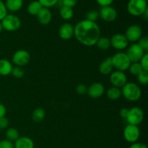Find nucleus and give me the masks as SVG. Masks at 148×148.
I'll return each mask as SVG.
<instances>
[{
    "label": "nucleus",
    "instance_id": "1",
    "mask_svg": "<svg viewBox=\"0 0 148 148\" xmlns=\"http://www.w3.org/2000/svg\"><path fill=\"white\" fill-rule=\"evenodd\" d=\"M74 36L84 46H92L101 37V29L95 22L85 19L74 27Z\"/></svg>",
    "mask_w": 148,
    "mask_h": 148
},
{
    "label": "nucleus",
    "instance_id": "2",
    "mask_svg": "<svg viewBox=\"0 0 148 148\" xmlns=\"http://www.w3.org/2000/svg\"><path fill=\"white\" fill-rule=\"evenodd\" d=\"M121 95L128 101L135 102L141 98L142 91L138 85L134 82H127L121 88Z\"/></svg>",
    "mask_w": 148,
    "mask_h": 148
},
{
    "label": "nucleus",
    "instance_id": "3",
    "mask_svg": "<svg viewBox=\"0 0 148 148\" xmlns=\"http://www.w3.org/2000/svg\"><path fill=\"white\" fill-rule=\"evenodd\" d=\"M147 9V0H130L127 3V11L134 17L142 16Z\"/></svg>",
    "mask_w": 148,
    "mask_h": 148
},
{
    "label": "nucleus",
    "instance_id": "4",
    "mask_svg": "<svg viewBox=\"0 0 148 148\" xmlns=\"http://www.w3.org/2000/svg\"><path fill=\"white\" fill-rule=\"evenodd\" d=\"M111 62H112L113 66L116 68V70L121 72L128 70L131 64L130 59L124 52H118L111 56Z\"/></svg>",
    "mask_w": 148,
    "mask_h": 148
},
{
    "label": "nucleus",
    "instance_id": "5",
    "mask_svg": "<svg viewBox=\"0 0 148 148\" xmlns=\"http://www.w3.org/2000/svg\"><path fill=\"white\" fill-rule=\"evenodd\" d=\"M3 29L9 32H14L21 26V20L15 14H7L1 21Z\"/></svg>",
    "mask_w": 148,
    "mask_h": 148
},
{
    "label": "nucleus",
    "instance_id": "6",
    "mask_svg": "<svg viewBox=\"0 0 148 148\" xmlns=\"http://www.w3.org/2000/svg\"><path fill=\"white\" fill-rule=\"evenodd\" d=\"M143 119H144V112L140 107H132L129 109L128 115L126 118L128 124L138 126L143 122Z\"/></svg>",
    "mask_w": 148,
    "mask_h": 148
},
{
    "label": "nucleus",
    "instance_id": "7",
    "mask_svg": "<svg viewBox=\"0 0 148 148\" xmlns=\"http://www.w3.org/2000/svg\"><path fill=\"white\" fill-rule=\"evenodd\" d=\"M146 52L137 43H133L127 49L126 54L130 59L131 63L139 62Z\"/></svg>",
    "mask_w": 148,
    "mask_h": 148
},
{
    "label": "nucleus",
    "instance_id": "8",
    "mask_svg": "<svg viewBox=\"0 0 148 148\" xmlns=\"http://www.w3.org/2000/svg\"><path fill=\"white\" fill-rule=\"evenodd\" d=\"M123 134L125 140L128 143L131 144L137 143L140 136V129L137 126L127 124L124 128Z\"/></svg>",
    "mask_w": 148,
    "mask_h": 148
},
{
    "label": "nucleus",
    "instance_id": "9",
    "mask_svg": "<svg viewBox=\"0 0 148 148\" xmlns=\"http://www.w3.org/2000/svg\"><path fill=\"white\" fill-rule=\"evenodd\" d=\"M30 60V55L26 50H18L13 54L12 63L17 66H24L29 63Z\"/></svg>",
    "mask_w": 148,
    "mask_h": 148
},
{
    "label": "nucleus",
    "instance_id": "10",
    "mask_svg": "<svg viewBox=\"0 0 148 148\" xmlns=\"http://www.w3.org/2000/svg\"><path fill=\"white\" fill-rule=\"evenodd\" d=\"M124 36H126L129 42H135L138 41L139 39L143 36V30L141 26L139 25H130L126 30Z\"/></svg>",
    "mask_w": 148,
    "mask_h": 148
},
{
    "label": "nucleus",
    "instance_id": "11",
    "mask_svg": "<svg viewBox=\"0 0 148 148\" xmlns=\"http://www.w3.org/2000/svg\"><path fill=\"white\" fill-rule=\"evenodd\" d=\"M110 41H111V46L116 50H124L128 47V40L126 36L121 33H116L110 39Z\"/></svg>",
    "mask_w": 148,
    "mask_h": 148
},
{
    "label": "nucleus",
    "instance_id": "12",
    "mask_svg": "<svg viewBox=\"0 0 148 148\" xmlns=\"http://www.w3.org/2000/svg\"><path fill=\"white\" fill-rule=\"evenodd\" d=\"M110 82L114 87H116L121 89L127 82V77L124 72L121 71H114L110 75Z\"/></svg>",
    "mask_w": 148,
    "mask_h": 148
},
{
    "label": "nucleus",
    "instance_id": "13",
    "mask_svg": "<svg viewBox=\"0 0 148 148\" xmlns=\"http://www.w3.org/2000/svg\"><path fill=\"white\" fill-rule=\"evenodd\" d=\"M98 13H99V17L108 23L114 21L117 17L116 10L111 6L101 7Z\"/></svg>",
    "mask_w": 148,
    "mask_h": 148
},
{
    "label": "nucleus",
    "instance_id": "14",
    "mask_svg": "<svg viewBox=\"0 0 148 148\" xmlns=\"http://www.w3.org/2000/svg\"><path fill=\"white\" fill-rule=\"evenodd\" d=\"M105 92V88L101 82H94L88 88V95L90 98H98L102 96Z\"/></svg>",
    "mask_w": 148,
    "mask_h": 148
},
{
    "label": "nucleus",
    "instance_id": "15",
    "mask_svg": "<svg viewBox=\"0 0 148 148\" xmlns=\"http://www.w3.org/2000/svg\"><path fill=\"white\" fill-rule=\"evenodd\" d=\"M59 36L62 40H68L74 36V26L69 23H65L59 29Z\"/></svg>",
    "mask_w": 148,
    "mask_h": 148
},
{
    "label": "nucleus",
    "instance_id": "16",
    "mask_svg": "<svg viewBox=\"0 0 148 148\" xmlns=\"http://www.w3.org/2000/svg\"><path fill=\"white\" fill-rule=\"evenodd\" d=\"M36 17H37L38 20V22L40 24L43 25H49L51 23V12L50 11L49 8L43 7L40 10V12L38 13Z\"/></svg>",
    "mask_w": 148,
    "mask_h": 148
},
{
    "label": "nucleus",
    "instance_id": "17",
    "mask_svg": "<svg viewBox=\"0 0 148 148\" xmlns=\"http://www.w3.org/2000/svg\"><path fill=\"white\" fill-rule=\"evenodd\" d=\"M14 148H34V142L30 137H20L14 142Z\"/></svg>",
    "mask_w": 148,
    "mask_h": 148
},
{
    "label": "nucleus",
    "instance_id": "18",
    "mask_svg": "<svg viewBox=\"0 0 148 148\" xmlns=\"http://www.w3.org/2000/svg\"><path fill=\"white\" fill-rule=\"evenodd\" d=\"M112 62H111V57H108L104 59L99 65V72L100 73L103 75H108L112 72L113 71Z\"/></svg>",
    "mask_w": 148,
    "mask_h": 148
},
{
    "label": "nucleus",
    "instance_id": "19",
    "mask_svg": "<svg viewBox=\"0 0 148 148\" xmlns=\"http://www.w3.org/2000/svg\"><path fill=\"white\" fill-rule=\"evenodd\" d=\"M6 8L10 12H17L23 7V0H6Z\"/></svg>",
    "mask_w": 148,
    "mask_h": 148
},
{
    "label": "nucleus",
    "instance_id": "20",
    "mask_svg": "<svg viewBox=\"0 0 148 148\" xmlns=\"http://www.w3.org/2000/svg\"><path fill=\"white\" fill-rule=\"evenodd\" d=\"M13 66L11 62L7 59H0V75L8 76L11 74Z\"/></svg>",
    "mask_w": 148,
    "mask_h": 148
},
{
    "label": "nucleus",
    "instance_id": "21",
    "mask_svg": "<svg viewBox=\"0 0 148 148\" xmlns=\"http://www.w3.org/2000/svg\"><path fill=\"white\" fill-rule=\"evenodd\" d=\"M107 97L111 101H116L122 96L121 95V90L116 87H111L108 88L106 92Z\"/></svg>",
    "mask_w": 148,
    "mask_h": 148
},
{
    "label": "nucleus",
    "instance_id": "22",
    "mask_svg": "<svg viewBox=\"0 0 148 148\" xmlns=\"http://www.w3.org/2000/svg\"><path fill=\"white\" fill-rule=\"evenodd\" d=\"M42 8H43V7L40 4V3L38 0H36V1H31L28 4V6H27V12L31 15L36 16Z\"/></svg>",
    "mask_w": 148,
    "mask_h": 148
},
{
    "label": "nucleus",
    "instance_id": "23",
    "mask_svg": "<svg viewBox=\"0 0 148 148\" xmlns=\"http://www.w3.org/2000/svg\"><path fill=\"white\" fill-rule=\"evenodd\" d=\"M96 45L101 50H107L111 47V41L107 37H100L97 40Z\"/></svg>",
    "mask_w": 148,
    "mask_h": 148
},
{
    "label": "nucleus",
    "instance_id": "24",
    "mask_svg": "<svg viewBox=\"0 0 148 148\" xmlns=\"http://www.w3.org/2000/svg\"><path fill=\"white\" fill-rule=\"evenodd\" d=\"M45 116H46V112L44 109L41 108H38L35 109L32 114V119L35 122H40L45 118Z\"/></svg>",
    "mask_w": 148,
    "mask_h": 148
},
{
    "label": "nucleus",
    "instance_id": "25",
    "mask_svg": "<svg viewBox=\"0 0 148 148\" xmlns=\"http://www.w3.org/2000/svg\"><path fill=\"white\" fill-rule=\"evenodd\" d=\"M74 14V12L72 8L70 7L62 6L60 9V16L62 19L65 20H69L72 18Z\"/></svg>",
    "mask_w": 148,
    "mask_h": 148
},
{
    "label": "nucleus",
    "instance_id": "26",
    "mask_svg": "<svg viewBox=\"0 0 148 148\" xmlns=\"http://www.w3.org/2000/svg\"><path fill=\"white\" fill-rule=\"evenodd\" d=\"M6 137L10 141L15 142L20 137L18 130L15 128H9L6 132Z\"/></svg>",
    "mask_w": 148,
    "mask_h": 148
},
{
    "label": "nucleus",
    "instance_id": "27",
    "mask_svg": "<svg viewBox=\"0 0 148 148\" xmlns=\"http://www.w3.org/2000/svg\"><path fill=\"white\" fill-rule=\"evenodd\" d=\"M129 71L130 73L134 76H137L142 71H143V67L140 62H135V63H131L130 67H129Z\"/></svg>",
    "mask_w": 148,
    "mask_h": 148
},
{
    "label": "nucleus",
    "instance_id": "28",
    "mask_svg": "<svg viewBox=\"0 0 148 148\" xmlns=\"http://www.w3.org/2000/svg\"><path fill=\"white\" fill-rule=\"evenodd\" d=\"M139 83L145 85L148 83V71L143 70L137 76Z\"/></svg>",
    "mask_w": 148,
    "mask_h": 148
},
{
    "label": "nucleus",
    "instance_id": "29",
    "mask_svg": "<svg viewBox=\"0 0 148 148\" xmlns=\"http://www.w3.org/2000/svg\"><path fill=\"white\" fill-rule=\"evenodd\" d=\"M11 75L15 78H21L24 76L25 72L21 66H15L12 69Z\"/></svg>",
    "mask_w": 148,
    "mask_h": 148
},
{
    "label": "nucleus",
    "instance_id": "30",
    "mask_svg": "<svg viewBox=\"0 0 148 148\" xmlns=\"http://www.w3.org/2000/svg\"><path fill=\"white\" fill-rule=\"evenodd\" d=\"M99 18V13L96 10H90L86 14V20L91 22H95Z\"/></svg>",
    "mask_w": 148,
    "mask_h": 148
},
{
    "label": "nucleus",
    "instance_id": "31",
    "mask_svg": "<svg viewBox=\"0 0 148 148\" xmlns=\"http://www.w3.org/2000/svg\"><path fill=\"white\" fill-rule=\"evenodd\" d=\"M38 1L40 3L43 7L50 8L57 4L59 0H38Z\"/></svg>",
    "mask_w": 148,
    "mask_h": 148
},
{
    "label": "nucleus",
    "instance_id": "32",
    "mask_svg": "<svg viewBox=\"0 0 148 148\" xmlns=\"http://www.w3.org/2000/svg\"><path fill=\"white\" fill-rule=\"evenodd\" d=\"M137 44L147 53L148 51V38L147 36H142L138 40Z\"/></svg>",
    "mask_w": 148,
    "mask_h": 148
},
{
    "label": "nucleus",
    "instance_id": "33",
    "mask_svg": "<svg viewBox=\"0 0 148 148\" xmlns=\"http://www.w3.org/2000/svg\"><path fill=\"white\" fill-rule=\"evenodd\" d=\"M140 64H141L142 67H143V70L148 71V53H145L144 54V56L142 57V59H140Z\"/></svg>",
    "mask_w": 148,
    "mask_h": 148
},
{
    "label": "nucleus",
    "instance_id": "34",
    "mask_svg": "<svg viewBox=\"0 0 148 148\" xmlns=\"http://www.w3.org/2000/svg\"><path fill=\"white\" fill-rule=\"evenodd\" d=\"M7 14V10L6 8V6L2 1L0 0V22L4 19Z\"/></svg>",
    "mask_w": 148,
    "mask_h": 148
},
{
    "label": "nucleus",
    "instance_id": "35",
    "mask_svg": "<svg viewBox=\"0 0 148 148\" xmlns=\"http://www.w3.org/2000/svg\"><path fill=\"white\" fill-rule=\"evenodd\" d=\"M76 92L79 95H84L88 92V87L85 84H79L76 88Z\"/></svg>",
    "mask_w": 148,
    "mask_h": 148
},
{
    "label": "nucleus",
    "instance_id": "36",
    "mask_svg": "<svg viewBox=\"0 0 148 148\" xmlns=\"http://www.w3.org/2000/svg\"><path fill=\"white\" fill-rule=\"evenodd\" d=\"M0 148H14V143L8 140L0 141Z\"/></svg>",
    "mask_w": 148,
    "mask_h": 148
},
{
    "label": "nucleus",
    "instance_id": "37",
    "mask_svg": "<svg viewBox=\"0 0 148 148\" xmlns=\"http://www.w3.org/2000/svg\"><path fill=\"white\" fill-rule=\"evenodd\" d=\"M62 5L64 6V7L72 8V7H74L77 4V0H62Z\"/></svg>",
    "mask_w": 148,
    "mask_h": 148
},
{
    "label": "nucleus",
    "instance_id": "38",
    "mask_svg": "<svg viewBox=\"0 0 148 148\" xmlns=\"http://www.w3.org/2000/svg\"><path fill=\"white\" fill-rule=\"evenodd\" d=\"M9 126V120L8 119L4 117L0 118V130H4L7 129Z\"/></svg>",
    "mask_w": 148,
    "mask_h": 148
},
{
    "label": "nucleus",
    "instance_id": "39",
    "mask_svg": "<svg viewBox=\"0 0 148 148\" xmlns=\"http://www.w3.org/2000/svg\"><path fill=\"white\" fill-rule=\"evenodd\" d=\"M114 0H96L97 3H98L101 7L111 6V4L114 2Z\"/></svg>",
    "mask_w": 148,
    "mask_h": 148
},
{
    "label": "nucleus",
    "instance_id": "40",
    "mask_svg": "<svg viewBox=\"0 0 148 148\" xmlns=\"http://www.w3.org/2000/svg\"><path fill=\"white\" fill-rule=\"evenodd\" d=\"M129 148H147V145L142 143H134L130 145V147Z\"/></svg>",
    "mask_w": 148,
    "mask_h": 148
},
{
    "label": "nucleus",
    "instance_id": "41",
    "mask_svg": "<svg viewBox=\"0 0 148 148\" xmlns=\"http://www.w3.org/2000/svg\"><path fill=\"white\" fill-rule=\"evenodd\" d=\"M128 113H129V109L127 108H123L120 110L119 111V115L121 118L123 119H125L127 118V115H128Z\"/></svg>",
    "mask_w": 148,
    "mask_h": 148
},
{
    "label": "nucleus",
    "instance_id": "42",
    "mask_svg": "<svg viewBox=\"0 0 148 148\" xmlns=\"http://www.w3.org/2000/svg\"><path fill=\"white\" fill-rule=\"evenodd\" d=\"M6 113H7L6 107L2 103H0V118L5 116Z\"/></svg>",
    "mask_w": 148,
    "mask_h": 148
},
{
    "label": "nucleus",
    "instance_id": "43",
    "mask_svg": "<svg viewBox=\"0 0 148 148\" xmlns=\"http://www.w3.org/2000/svg\"><path fill=\"white\" fill-rule=\"evenodd\" d=\"M143 16L145 17V19L147 20V18H148V9H147V10H146L145 12L144 13H143Z\"/></svg>",
    "mask_w": 148,
    "mask_h": 148
},
{
    "label": "nucleus",
    "instance_id": "44",
    "mask_svg": "<svg viewBox=\"0 0 148 148\" xmlns=\"http://www.w3.org/2000/svg\"><path fill=\"white\" fill-rule=\"evenodd\" d=\"M2 30H3V27H2V25H1V22H0V33H1V32L2 31Z\"/></svg>",
    "mask_w": 148,
    "mask_h": 148
}]
</instances>
